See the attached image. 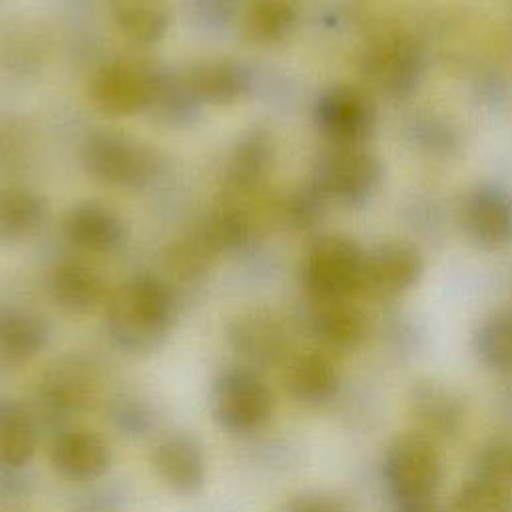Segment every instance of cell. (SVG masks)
I'll use <instances>...</instances> for the list:
<instances>
[{"label":"cell","mask_w":512,"mask_h":512,"mask_svg":"<svg viewBox=\"0 0 512 512\" xmlns=\"http://www.w3.org/2000/svg\"><path fill=\"white\" fill-rule=\"evenodd\" d=\"M156 476L178 494H194L206 478V458L198 440L186 432L162 436L150 454Z\"/></svg>","instance_id":"obj_16"},{"label":"cell","mask_w":512,"mask_h":512,"mask_svg":"<svg viewBox=\"0 0 512 512\" xmlns=\"http://www.w3.org/2000/svg\"><path fill=\"white\" fill-rule=\"evenodd\" d=\"M160 82V72L134 58L102 64L90 80L88 96L106 116H132L150 110Z\"/></svg>","instance_id":"obj_9"},{"label":"cell","mask_w":512,"mask_h":512,"mask_svg":"<svg viewBox=\"0 0 512 512\" xmlns=\"http://www.w3.org/2000/svg\"><path fill=\"white\" fill-rule=\"evenodd\" d=\"M414 414L426 436H450L460 430L464 410L460 398L450 388L428 382L414 388Z\"/></svg>","instance_id":"obj_28"},{"label":"cell","mask_w":512,"mask_h":512,"mask_svg":"<svg viewBox=\"0 0 512 512\" xmlns=\"http://www.w3.org/2000/svg\"><path fill=\"white\" fill-rule=\"evenodd\" d=\"M426 260L422 250L408 240H384L366 250L362 288L378 300L406 294L424 276Z\"/></svg>","instance_id":"obj_12"},{"label":"cell","mask_w":512,"mask_h":512,"mask_svg":"<svg viewBox=\"0 0 512 512\" xmlns=\"http://www.w3.org/2000/svg\"><path fill=\"white\" fill-rule=\"evenodd\" d=\"M298 22L292 0H248L242 10V36L258 46H272L286 40Z\"/></svg>","instance_id":"obj_26"},{"label":"cell","mask_w":512,"mask_h":512,"mask_svg":"<svg viewBox=\"0 0 512 512\" xmlns=\"http://www.w3.org/2000/svg\"><path fill=\"white\" fill-rule=\"evenodd\" d=\"M100 396L98 366L82 354H66L40 374L36 402L50 420H64L94 408Z\"/></svg>","instance_id":"obj_7"},{"label":"cell","mask_w":512,"mask_h":512,"mask_svg":"<svg viewBox=\"0 0 512 512\" xmlns=\"http://www.w3.org/2000/svg\"><path fill=\"white\" fill-rule=\"evenodd\" d=\"M284 384L296 402L320 406L336 396L340 388V372L326 352L302 350L288 360Z\"/></svg>","instance_id":"obj_19"},{"label":"cell","mask_w":512,"mask_h":512,"mask_svg":"<svg viewBox=\"0 0 512 512\" xmlns=\"http://www.w3.org/2000/svg\"><path fill=\"white\" fill-rule=\"evenodd\" d=\"M284 512H348V506L332 492H306L294 496Z\"/></svg>","instance_id":"obj_36"},{"label":"cell","mask_w":512,"mask_h":512,"mask_svg":"<svg viewBox=\"0 0 512 512\" xmlns=\"http://www.w3.org/2000/svg\"><path fill=\"white\" fill-rule=\"evenodd\" d=\"M226 338L230 348L254 366L276 364L288 346L284 326L264 308H248L232 316Z\"/></svg>","instance_id":"obj_13"},{"label":"cell","mask_w":512,"mask_h":512,"mask_svg":"<svg viewBox=\"0 0 512 512\" xmlns=\"http://www.w3.org/2000/svg\"><path fill=\"white\" fill-rule=\"evenodd\" d=\"M312 180L330 202L366 206L384 184V164L368 148H332L318 160Z\"/></svg>","instance_id":"obj_6"},{"label":"cell","mask_w":512,"mask_h":512,"mask_svg":"<svg viewBox=\"0 0 512 512\" xmlns=\"http://www.w3.org/2000/svg\"><path fill=\"white\" fill-rule=\"evenodd\" d=\"M174 318L168 284L150 272L124 280L106 302V330L114 346L128 354L154 350Z\"/></svg>","instance_id":"obj_1"},{"label":"cell","mask_w":512,"mask_h":512,"mask_svg":"<svg viewBox=\"0 0 512 512\" xmlns=\"http://www.w3.org/2000/svg\"><path fill=\"white\" fill-rule=\"evenodd\" d=\"M318 132L332 148H368L378 130V110L362 88L338 84L320 94L314 106Z\"/></svg>","instance_id":"obj_8"},{"label":"cell","mask_w":512,"mask_h":512,"mask_svg":"<svg viewBox=\"0 0 512 512\" xmlns=\"http://www.w3.org/2000/svg\"><path fill=\"white\" fill-rule=\"evenodd\" d=\"M38 446V428L30 412L20 404L0 400V468L26 466Z\"/></svg>","instance_id":"obj_27"},{"label":"cell","mask_w":512,"mask_h":512,"mask_svg":"<svg viewBox=\"0 0 512 512\" xmlns=\"http://www.w3.org/2000/svg\"><path fill=\"white\" fill-rule=\"evenodd\" d=\"M214 420L230 432L260 428L272 414L274 398L260 376L246 368L222 372L210 394Z\"/></svg>","instance_id":"obj_11"},{"label":"cell","mask_w":512,"mask_h":512,"mask_svg":"<svg viewBox=\"0 0 512 512\" xmlns=\"http://www.w3.org/2000/svg\"><path fill=\"white\" fill-rule=\"evenodd\" d=\"M48 342L42 316L24 308L0 310V364L18 366L32 360Z\"/></svg>","instance_id":"obj_23"},{"label":"cell","mask_w":512,"mask_h":512,"mask_svg":"<svg viewBox=\"0 0 512 512\" xmlns=\"http://www.w3.org/2000/svg\"><path fill=\"white\" fill-rule=\"evenodd\" d=\"M50 464L68 480H96L110 468L112 448L96 430L68 428L54 436Z\"/></svg>","instance_id":"obj_14"},{"label":"cell","mask_w":512,"mask_h":512,"mask_svg":"<svg viewBox=\"0 0 512 512\" xmlns=\"http://www.w3.org/2000/svg\"><path fill=\"white\" fill-rule=\"evenodd\" d=\"M412 138L428 152H448L456 146L454 130L432 116L420 118V122H416Z\"/></svg>","instance_id":"obj_34"},{"label":"cell","mask_w":512,"mask_h":512,"mask_svg":"<svg viewBox=\"0 0 512 512\" xmlns=\"http://www.w3.org/2000/svg\"><path fill=\"white\" fill-rule=\"evenodd\" d=\"M52 300L70 314L94 310L106 296L102 272L84 258L60 260L48 278Z\"/></svg>","instance_id":"obj_18"},{"label":"cell","mask_w":512,"mask_h":512,"mask_svg":"<svg viewBox=\"0 0 512 512\" xmlns=\"http://www.w3.org/2000/svg\"><path fill=\"white\" fill-rule=\"evenodd\" d=\"M192 6L208 20L222 22L234 10V0H192Z\"/></svg>","instance_id":"obj_37"},{"label":"cell","mask_w":512,"mask_h":512,"mask_svg":"<svg viewBox=\"0 0 512 512\" xmlns=\"http://www.w3.org/2000/svg\"><path fill=\"white\" fill-rule=\"evenodd\" d=\"M360 72L376 92L402 100L414 94L424 80L426 52L406 32H384L364 46Z\"/></svg>","instance_id":"obj_4"},{"label":"cell","mask_w":512,"mask_h":512,"mask_svg":"<svg viewBox=\"0 0 512 512\" xmlns=\"http://www.w3.org/2000/svg\"><path fill=\"white\" fill-rule=\"evenodd\" d=\"M480 474L512 486V440L494 442L482 452Z\"/></svg>","instance_id":"obj_35"},{"label":"cell","mask_w":512,"mask_h":512,"mask_svg":"<svg viewBox=\"0 0 512 512\" xmlns=\"http://www.w3.org/2000/svg\"><path fill=\"white\" fill-rule=\"evenodd\" d=\"M384 476L404 510L428 506L442 478V460L434 438L424 432L396 436L384 458Z\"/></svg>","instance_id":"obj_5"},{"label":"cell","mask_w":512,"mask_h":512,"mask_svg":"<svg viewBox=\"0 0 512 512\" xmlns=\"http://www.w3.org/2000/svg\"><path fill=\"white\" fill-rule=\"evenodd\" d=\"M46 220L44 198L26 186H0V244H18Z\"/></svg>","instance_id":"obj_24"},{"label":"cell","mask_w":512,"mask_h":512,"mask_svg":"<svg viewBox=\"0 0 512 512\" xmlns=\"http://www.w3.org/2000/svg\"><path fill=\"white\" fill-rule=\"evenodd\" d=\"M276 158L274 134L262 126H250L234 144L226 164V192L254 194L264 190Z\"/></svg>","instance_id":"obj_15"},{"label":"cell","mask_w":512,"mask_h":512,"mask_svg":"<svg viewBox=\"0 0 512 512\" xmlns=\"http://www.w3.org/2000/svg\"><path fill=\"white\" fill-rule=\"evenodd\" d=\"M186 80L198 102L210 106H230L248 90L246 70L238 62L226 58L194 64L186 72Z\"/></svg>","instance_id":"obj_21"},{"label":"cell","mask_w":512,"mask_h":512,"mask_svg":"<svg viewBox=\"0 0 512 512\" xmlns=\"http://www.w3.org/2000/svg\"><path fill=\"white\" fill-rule=\"evenodd\" d=\"M220 254V244L216 242L206 220H202L166 246L164 264L174 278L192 282L202 278Z\"/></svg>","instance_id":"obj_22"},{"label":"cell","mask_w":512,"mask_h":512,"mask_svg":"<svg viewBox=\"0 0 512 512\" xmlns=\"http://www.w3.org/2000/svg\"><path fill=\"white\" fill-rule=\"evenodd\" d=\"M458 224L476 248L504 250L512 244V190L498 182L470 186L458 202Z\"/></svg>","instance_id":"obj_10"},{"label":"cell","mask_w":512,"mask_h":512,"mask_svg":"<svg viewBox=\"0 0 512 512\" xmlns=\"http://www.w3.org/2000/svg\"><path fill=\"white\" fill-rule=\"evenodd\" d=\"M116 28L134 44H156L170 26L168 0H110Z\"/></svg>","instance_id":"obj_25"},{"label":"cell","mask_w":512,"mask_h":512,"mask_svg":"<svg viewBox=\"0 0 512 512\" xmlns=\"http://www.w3.org/2000/svg\"><path fill=\"white\" fill-rule=\"evenodd\" d=\"M330 204L322 188L310 178L288 194L282 204V218L294 230H310L324 220Z\"/></svg>","instance_id":"obj_31"},{"label":"cell","mask_w":512,"mask_h":512,"mask_svg":"<svg viewBox=\"0 0 512 512\" xmlns=\"http://www.w3.org/2000/svg\"><path fill=\"white\" fill-rule=\"evenodd\" d=\"M198 98L194 96L186 74L180 76H164L160 74L156 98L150 106L164 122L168 124H184L188 118H192L194 108L198 106Z\"/></svg>","instance_id":"obj_32"},{"label":"cell","mask_w":512,"mask_h":512,"mask_svg":"<svg viewBox=\"0 0 512 512\" xmlns=\"http://www.w3.org/2000/svg\"><path fill=\"white\" fill-rule=\"evenodd\" d=\"M310 328L322 346L344 352L358 348L366 340L370 320L366 312L352 302V298L314 302Z\"/></svg>","instance_id":"obj_20"},{"label":"cell","mask_w":512,"mask_h":512,"mask_svg":"<svg viewBox=\"0 0 512 512\" xmlns=\"http://www.w3.org/2000/svg\"><path fill=\"white\" fill-rule=\"evenodd\" d=\"M44 56V40L28 26H6L0 34V58L18 72L32 70Z\"/></svg>","instance_id":"obj_33"},{"label":"cell","mask_w":512,"mask_h":512,"mask_svg":"<svg viewBox=\"0 0 512 512\" xmlns=\"http://www.w3.org/2000/svg\"><path fill=\"white\" fill-rule=\"evenodd\" d=\"M474 350L486 368L512 374V308H498L478 324Z\"/></svg>","instance_id":"obj_29"},{"label":"cell","mask_w":512,"mask_h":512,"mask_svg":"<svg viewBox=\"0 0 512 512\" xmlns=\"http://www.w3.org/2000/svg\"><path fill=\"white\" fill-rule=\"evenodd\" d=\"M88 176L118 188H142L160 170V156L144 142L118 130H94L80 146Z\"/></svg>","instance_id":"obj_2"},{"label":"cell","mask_w":512,"mask_h":512,"mask_svg":"<svg viewBox=\"0 0 512 512\" xmlns=\"http://www.w3.org/2000/svg\"><path fill=\"white\" fill-rule=\"evenodd\" d=\"M66 240L90 254H108L126 240V224L118 212L100 202L76 204L62 224Z\"/></svg>","instance_id":"obj_17"},{"label":"cell","mask_w":512,"mask_h":512,"mask_svg":"<svg viewBox=\"0 0 512 512\" xmlns=\"http://www.w3.org/2000/svg\"><path fill=\"white\" fill-rule=\"evenodd\" d=\"M456 512H512V486L478 474L464 482L454 500Z\"/></svg>","instance_id":"obj_30"},{"label":"cell","mask_w":512,"mask_h":512,"mask_svg":"<svg viewBox=\"0 0 512 512\" xmlns=\"http://www.w3.org/2000/svg\"><path fill=\"white\" fill-rule=\"evenodd\" d=\"M366 250L346 234H326L308 248L302 282L314 302L350 300L360 294Z\"/></svg>","instance_id":"obj_3"}]
</instances>
